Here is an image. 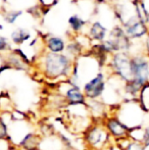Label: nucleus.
Wrapping results in <instances>:
<instances>
[{
    "mask_svg": "<svg viewBox=\"0 0 149 150\" xmlns=\"http://www.w3.org/2000/svg\"><path fill=\"white\" fill-rule=\"evenodd\" d=\"M112 137L102 122L89 125L85 132V141L90 148L94 150H101L109 143Z\"/></svg>",
    "mask_w": 149,
    "mask_h": 150,
    "instance_id": "1",
    "label": "nucleus"
},
{
    "mask_svg": "<svg viewBox=\"0 0 149 150\" xmlns=\"http://www.w3.org/2000/svg\"><path fill=\"white\" fill-rule=\"evenodd\" d=\"M45 71L48 77L50 78L66 76L70 71V61L66 56L61 54H48L45 61Z\"/></svg>",
    "mask_w": 149,
    "mask_h": 150,
    "instance_id": "2",
    "label": "nucleus"
},
{
    "mask_svg": "<svg viewBox=\"0 0 149 150\" xmlns=\"http://www.w3.org/2000/svg\"><path fill=\"white\" fill-rule=\"evenodd\" d=\"M102 124L107 130L109 136L117 141H123L130 138L131 128L124 124L117 115L105 117L102 120Z\"/></svg>",
    "mask_w": 149,
    "mask_h": 150,
    "instance_id": "3",
    "label": "nucleus"
},
{
    "mask_svg": "<svg viewBox=\"0 0 149 150\" xmlns=\"http://www.w3.org/2000/svg\"><path fill=\"white\" fill-rule=\"evenodd\" d=\"M105 89V83H104V77L102 74H98L95 78L90 80L85 84L83 92L86 98L90 100H96L98 99L104 92Z\"/></svg>",
    "mask_w": 149,
    "mask_h": 150,
    "instance_id": "4",
    "label": "nucleus"
},
{
    "mask_svg": "<svg viewBox=\"0 0 149 150\" xmlns=\"http://www.w3.org/2000/svg\"><path fill=\"white\" fill-rule=\"evenodd\" d=\"M132 79L140 82L143 85L149 83V62L143 57H135L131 59Z\"/></svg>",
    "mask_w": 149,
    "mask_h": 150,
    "instance_id": "5",
    "label": "nucleus"
},
{
    "mask_svg": "<svg viewBox=\"0 0 149 150\" xmlns=\"http://www.w3.org/2000/svg\"><path fill=\"white\" fill-rule=\"evenodd\" d=\"M113 69H114L115 73L124 80V81L128 82L132 80L133 75H132V63L131 59L128 57L126 54L119 53L114 55L113 57Z\"/></svg>",
    "mask_w": 149,
    "mask_h": 150,
    "instance_id": "6",
    "label": "nucleus"
},
{
    "mask_svg": "<svg viewBox=\"0 0 149 150\" xmlns=\"http://www.w3.org/2000/svg\"><path fill=\"white\" fill-rule=\"evenodd\" d=\"M64 99L72 106H76V105H85V106H87V100H86L87 98H86L84 92H82L80 88L77 87V86H73V87L68 88L66 91Z\"/></svg>",
    "mask_w": 149,
    "mask_h": 150,
    "instance_id": "7",
    "label": "nucleus"
},
{
    "mask_svg": "<svg viewBox=\"0 0 149 150\" xmlns=\"http://www.w3.org/2000/svg\"><path fill=\"white\" fill-rule=\"evenodd\" d=\"M40 144V137L35 133H29L24 137L20 143V146L25 150H35Z\"/></svg>",
    "mask_w": 149,
    "mask_h": 150,
    "instance_id": "8",
    "label": "nucleus"
},
{
    "mask_svg": "<svg viewBox=\"0 0 149 150\" xmlns=\"http://www.w3.org/2000/svg\"><path fill=\"white\" fill-rule=\"evenodd\" d=\"M127 33L132 37H141L142 35L146 33V28L141 22H133L131 24H128Z\"/></svg>",
    "mask_w": 149,
    "mask_h": 150,
    "instance_id": "9",
    "label": "nucleus"
},
{
    "mask_svg": "<svg viewBox=\"0 0 149 150\" xmlns=\"http://www.w3.org/2000/svg\"><path fill=\"white\" fill-rule=\"evenodd\" d=\"M48 47L54 53H57L64 50V42L59 39V38H51L48 42Z\"/></svg>",
    "mask_w": 149,
    "mask_h": 150,
    "instance_id": "10",
    "label": "nucleus"
},
{
    "mask_svg": "<svg viewBox=\"0 0 149 150\" xmlns=\"http://www.w3.org/2000/svg\"><path fill=\"white\" fill-rule=\"evenodd\" d=\"M91 34L95 39L102 40L104 38V35H105V29H104L99 23H96V24H94V26L92 27Z\"/></svg>",
    "mask_w": 149,
    "mask_h": 150,
    "instance_id": "11",
    "label": "nucleus"
},
{
    "mask_svg": "<svg viewBox=\"0 0 149 150\" xmlns=\"http://www.w3.org/2000/svg\"><path fill=\"white\" fill-rule=\"evenodd\" d=\"M146 148L143 146V144L140 142H136L131 139H129V141L127 142L126 146L124 147L121 150H145Z\"/></svg>",
    "mask_w": 149,
    "mask_h": 150,
    "instance_id": "12",
    "label": "nucleus"
},
{
    "mask_svg": "<svg viewBox=\"0 0 149 150\" xmlns=\"http://www.w3.org/2000/svg\"><path fill=\"white\" fill-rule=\"evenodd\" d=\"M12 38H13V41L16 43H20L25 40H27L29 38V34L26 33L25 31H16L12 34Z\"/></svg>",
    "mask_w": 149,
    "mask_h": 150,
    "instance_id": "13",
    "label": "nucleus"
},
{
    "mask_svg": "<svg viewBox=\"0 0 149 150\" xmlns=\"http://www.w3.org/2000/svg\"><path fill=\"white\" fill-rule=\"evenodd\" d=\"M8 136V129H7V125L5 124L3 120L0 117V141L6 139Z\"/></svg>",
    "mask_w": 149,
    "mask_h": 150,
    "instance_id": "14",
    "label": "nucleus"
},
{
    "mask_svg": "<svg viewBox=\"0 0 149 150\" xmlns=\"http://www.w3.org/2000/svg\"><path fill=\"white\" fill-rule=\"evenodd\" d=\"M141 143L145 148L149 147V125L144 127V132H143V138H142Z\"/></svg>",
    "mask_w": 149,
    "mask_h": 150,
    "instance_id": "15",
    "label": "nucleus"
},
{
    "mask_svg": "<svg viewBox=\"0 0 149 150\" xmlns=\"http://www.w3.org/2000/svg\"><path fill=\"white\" fill-rule=\"evenodd\" d=\"M70 23L71 25H72V27L75 29V30H79L80 28H81L82 26H83V21L80 20L78 16H73V18H71L70 20Z\"/></svg>",
    "mask_w": 149,
    "mask_h": 150,
    "instance_id": "16",
    "label": "nucleus"
},
{
    "mask_svg": "<svg viewBox=\"0 0 149 150\" xmlns=\"http://www.w3.org/2000/svg\"><path fill=\"white\" fill-rule=\"evenodd\" d=\"M5 46H6V43H5L4 38H0V49H3Z\"/></svg>",
    "mask_w": 149,
    "mask_h": 150,
    "instance_id": "17",
    "label": "nucleus"
}]
</instances>
